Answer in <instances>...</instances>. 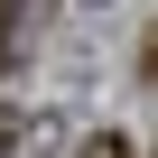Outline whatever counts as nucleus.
<instances>
[{
    "label": "nucleus",
    "mask_w": 158,
    "mask_h": 158,
    "mask_svg": "<svg viewBox=\"0 0 158 158\" xmlns=\"http://www.w3.org/2000/svg\"><path fill=\"white\" fill-rule=\"evenodd\" d=\"M74 158H139V149H130L121 130H93V139H84V149H74Z\"/></svg>",
    "instance_id": "nucleus-1"
},
{
    "label": "nucleus",
    "mask_w": 158,
    "mask_h": 158,
    "mask_svg": "<svg viewBox=\"0 0 158 158\" xmlns=\"http://www.w3.org/2000/svg\"><path fill=\"white\" fill-rule=\"evenodd\" d=\"M0 158H10V121H0Z\"/></svg>",
    "instance_id": "nucleus-2"
}]
</instances>
